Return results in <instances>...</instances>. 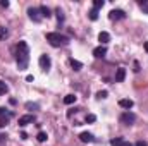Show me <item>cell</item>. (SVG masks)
Here are the masks:
<instances>
[{"label":"cell","mask_w":148,"mask_h":146,"mask_svg":"<svg viewBox=\"0 0 148 146\" xmlns=\"http://www.w3.org/2000/svg\"><path fill=\"white\" fill-rule=\"evenodd\" d=\"M28 16H29V19L35 21V23H40V19H41L40 9H36V7H29V9H28Z\"/></svg>","instance_id":"cell-6"},{"label":"cell","mask_w":148,"mask_h":146,"mask_svg":"<svg viewBox=\"0 0 148 146\" xmlns=\"http://www.w3.org/2000/svg\"><path fill=\"white\" fill-rule=\"evenodd\" d=\"M0 5H2V7H9V2H7V0H2Z\"/></svg>","instance_id":"cell-29"},{"label":"cell","mask_w":148,"mask_h":146,"mask_svg":"<svg viewBox=\"0 0 148 146\" xmlns=\"http://www.w3.org/2000/svg\"><path fill=\"white\" fill-rule=\"evenodd\" d=\"M35 122V115H23V117H19V126L21 127H24V126H28V124H33Z\"/></svg>","instance_id":"cell-7"},{"label":"cell","mask_w":148,"mask_h":146,"mask_svg":"<svg viewBox=\"0 0 148 146\" xmlns=\"http://www.w3.org/2000/svg\"><path fill=\"white\" fill-rule=\"evenodd\" d=\"M47 138H48V136H47V132H43V131H40V132H38V136H36V139L40 141V143L47 141Z\"/></svg>","instance_id":"cell-20"},{"label":"cell","mask_w":148,"mask_h":146,"mask_svg":"<svg viewBox=\"0 0 148 146\" xmlns=\"http://www.w3.org/2000/svg\"><path fill=\"white\" fill-rule=\"evenodd\" d=\"M16 64L19 71H26L29 64V46L26 41H19L16 45Z\"/></svg>","instance_id":"cell-1"},{"label":"cell","mask_w":148,"mask_h":146,"mask_svg":"<svg viewBox=\"0 0 148 146\" xmlns=\"http://www.w3.org/2000/svg\"><path fill=\"white\" fill-rule=\"evenodd\" d=\"M69 64H71V67H73L74 71H81V69H83V64H81L79 60H74V59H71V60H69Z\"/></svg>","instance_id":"cell-15"},{"label":"cell","mask_w":148,"mask_h":146,"mask_svg":"<svg viewBox=\"0 0 148 146\" xmlns=\"http://www.w3.org/2000/svg\"><path fill=\"white\" fill-rule=\"evenodd\" d=\"M98 41H100V43H102V45L105 46V45H107V43L110 41V35H109L107 31H102V33L98 35Z\"/></svg>","instance_id":"cell-12"},{"label":"cell","mask_w":148,"mask_h":146,"mask_svg":"<svg viewBox=\"0 0 148 146\" xmlns=\"http://www.w3.org/2000/svg\"><path fill=\"white\" fill-rule=\"evenodd\" d=\"M119 120H121V124H124V126H131V124L136 120V115H134L133 112H129V110H127V112H124V113L121 115V119H119Z\"/></svg>","instance_id":"cell-3"},{"label":"cell","mask_w":148,"mask_h":146,"mask_svg":"<svg viewBox=\"0 0 148 146\" xmlns=\"http://www.w3.org/2000/svg\"><path fill=\"white\" fill-rule=\"evenodd\" d=\"M121 146H133V145H131V143H127V141H124V143H122Z\"/></svg>","instance_id":"cell-32"},{"label":"cell","mask_w":148,"mask_h":146,"mask_svg":"<svg viewBox=\"0 0 148 146\" xmlns=\"http://www.w3.org/2000/svg\"><path fill=\"white\" fill-rule=\"evenodd\" d=\"M7 91H9V86H7L3 81H0V95H5Z\"/></svg>","instance_id":"cell-21"},{"label":"cell","mask_w":148,"mask_h":146,"mask_svg":"<svg viewBox=\"0 0 148 146\" xmlns=\"http://www.w3.org/2000/svg\"><path fill=\"white\" fill-rule=\"evenodd\" d=\"M140 7H141V9H143V10L148 14V3L145 2V0H140Z\"/></svg>","instance_id":"cell-26"},{"label":"cell","mask_w":148,"mask_h":146,"mask_svg":"<svg viewBox=\"0 0 148 146\" xmlns=\"http://www.w3.org/2000/svg\"><path fill=\"white\" fill-rule=\"evenodd\" d=\"M64 103H66V105L76 103V95H66V96H64Z\"/></svg>","instance_id":"cell-16"},{"label":"cell","mask_w":148,"mask_h":146,"mask_svg":"<svg viewBox=\"0 0 148 146\" xmlns=\"http://www.w3.org/2000/svg\"><path fill=\"white\" fill-rule=\"evenodd\" d=\"M107 95H109V93L103 89V91H98V93H97V98H98V100H103V98H107Z\"/></svg>","instance_id":"cell-24"},{"label":"cell","mask_w":148,"mask_h":146,"mask_svg":"<svg viewBox=\"0 0 148 146\" xmlns=\"http://www.w3.org/2000/svg\"><path fill=\"white\" fill-rule=\"evenodd\" d=\"M93 55H95L97 59H103V57L107 55V48H105L103 45H100V46H97V48L93 50Z\"/></svg>","instance_id":"cell-8"},{"label":"cell","mask_w":148,"mask_h":146,"mask_svg":"<svg viewBox=\"0 0 148 146\" xmlns=\"http://www.w3.org/2000/svg\"><path fill=\"white\" fill-rule=\"evenodd\" d=\"M134 146H148V145L145 143V141H138V143H136Z\"/></svg>","instance_id":"cell-30"},{"label":"cell","mask_w":148,"mask_h":146,"mask_svg":"<svg viewBox=\"0 0 148 146\" xmlns=\"http://www.w3.org/2000/svg\"><path fill=\"white\" fill-rule=\"evenodd\" d=\"M143 46H145V50L148 52V41H145V45H143Z\"/></svg>","instance_id":"cell-33"},{"label":"cell","mask_w":148,"mask_h":146,"mask_svg":"<svg viewBox=\"0 0 148 146\" xmlns=\"http://www.w3.org/2000/svg\"><path fill=\"white\" fill-rule=\"evenodd\" d=\"M79 139H81L83 143H93V141H95V138H93L91 132H81V134H79Z\"/></svg>","instance_id":"cell-10"},{"label":"cell","mask_w":148,"mask_h":146,"mask_svg":"<svg viewBox=\"0 0 148 146\" xmlns=\"http://www.w3.org/2000/svg\"><path fill=\"white\" fill-rule=\"evenodd\" d=\"M7 36H9V31H7V28H0V40H5Z\"/></svg>","instance_id":"cell-23"},{"label":"cell","mask_w":148,"mask_h":146,"mask_svg":"<svg viewBox=\"0 0 148 146\" xmlns=\"http://www.w3.org/2000/svg\"><path fill=\"white\" fill-rule=\"evenodd\" d=\"M12 115H14L12 112H9V113H5V115H0V127H5V126L9 124V120H10Z\"/></svg>","instance_id":"cell-13"},{"label":"cell","mask_w":148,"mask_h":146,"mask_svg":"<svg viewBox=\"0 0 148 146\" xmlns=\"http://www.w3.org/2000/svg\"><path fill=\"white\" fill-rule=\"evenodd\" d=\"M5 113H9L7 108H2V107H0V115H5Z\"/></svg>","instance_id":"cell-31"},{"label":"cell","mask_w":148,"mask_h":146,"mask_svg":"<svg viewBox=\"0 0 148 146\" xmlns=\"http://www.w3.org/2000/svg\"><path fill=\"white\" fill-rule=\"evenodd\" d=\"M95 120H97V117H95L93 113H88V115H86V122H95Z\"/></svg>","instance_id":"cell-27"},{"label":"cell","mask_w":148,"mask_h":146,"mask_svg":"<svg viewBox=\"0 0 148 146\" xmlns=\"http://www.w3.org/2000/svg\"><path fill=\"white\" fill-rule=\"evenodd\" d=\"M55 14H57V19H59V24H62V23H64V12L60 10V7H59V9L55 10Z\"/></svg>","instance_id":"cell-19"},{"label":"cell","mask_w":148,"mask_h":146,"mask_svg":"<svg viewBox=\"0 0 148 146\" xmlns=\"http://www.w3.org/2000/svg\"><path fill=\"white\" fill-rule=\"evenodd\" d=\"M47 41L52 45V46H64V45H67L69 43V38L64 36V35H60V33H47Z\"/></svg>","instance_id":"cell-2"},{"label":"cell","mask_w":148,"mask_h":146,"mask_svg":"<svg viewBox=\"0 0 148 146\" xmlns=\"http://www.w3.org/2000/svg\"><path fill=\"white\" fill-rule=\"evenodd\" d=\"M40 14H41V17H47V19H48V17L52 16V10H50L47 5H40Z\"/></svg>","instance_id":"cell-14"},{"label":"cell","mask_w":148,"mask_h":146,"mask_svg":"<svg viewBox=\"0 0 148 146\" xmlns=\"http://www.w3.org/2000/svg\"><path fill=\"white\" fill-rule=\"evenodd\" d=\"M122 143H124V139H122V138H114V139L110 141L112 146H121Z\"/></svg>","instance_id":"cell-22"},{"label":"cell","mask_w":148,"mask_h":146,"mask_svg":"<svg viewBox=\"0 0 148 146\" xmlns=\"http://www.w3.org/2000/svg\"><path fill=\"white\" fill-rule=\"evenodd\" d=\"M109 17H110L112 21H119V19H126L127 14H126L124 10H121V9H114V10H110Z\"/></svg>","instance_id":"cell-4"},{"label":"cell","mask_w":148,"mask_h":146,"mask_svg":"<svg viewBox=\"0 0 148 146\" xmlns=\"http://www.w3.org/2000/svg\"><path fill=\"white\" fill-rule=\"evenodd\" d=\"M88 17H90L91 21H97V19H98V10H97V9H91V10L88 12Z\"/></svg>","instance_id":"cell-17"},{"label":"cell","mask_w":148,"mask_h":146,"mask_svg":"<svg viewBox=\"0 0 148 146\" xmlns=\"http://www.w3.org/2000/svg\"><path fill=\"white\" fill-rule=\"evenodd\" d=\"M26 108H28V110H38V105H36V103L28 102V103H26Z\"/></svg>","instance_id":"cell-25"},{"label":"cell","mask_w":148,"mask_h":146,"mask_svg":"<svg viewBox=\"0 0 148 146\" xmlns=\"http://www.w3.org/2000/svg\"><path fill=\"white\" fill-rule=\"evenodd\" d=\"M133 65H134V69H133V71H134V72H140V62H138V60H134V64H133Z\"/></svg>","instance_id":"cell-28"},{"label":"cell","mask_w":148,"mask_h":146,"mask_svg":"<svg viewBox=\"0 0 148 146\" xmlns=\"http://www.w3.org/2000/svg\"><path fill=\"white\" fill-rule=\"evenodd\" d=\"M133 105H134V102H133V100H129V98H122V100H119V107H121V108L131 110V108H133Z\"/></svg>","instance_id":"cell-9"},{"label":"cell","mask_w":148,"mask_h":146,"mask_svg":"<svg viewBox=\"0 0 148 146\" xmlns=\"http://www.w3.org/2000/svg\"><path fill=\"white\" fill-rule=\"evenodd\" d=\"M124 77H126V69L124 67H119L117 72H115V83H122Z\"/></svg>","instance_id":"cell-11"},{"label":"cell","mask_w":148,"mask_h":146,"mask_svg":"<svg viewBox=\"0 0 148 146\" xmlns=\"http://www.w3.org/2000/svg\"><path fill=\"white\" fill-rule=\"evenodd\" d=\"M103 5H105V2H103V0H95V2H93V9H97V10H100Z\"/></svg>","instance_id":"cell-18"},{"label":"cell","mask_w":148,"mask_h":146,"mask_svg":"<svg viewBox=\"0 0 148 146\" xmlns=\"http://www.w3.org/2000/svg\"><path fill=\"white\" fill-rule=\"evenodd\" d=\"M38 64H40V67H41L43 71H48V69H50V65H52V60H50V57H48V55H40Z\"/></svg>","instance_id":"cell-5"}]
</instances>
